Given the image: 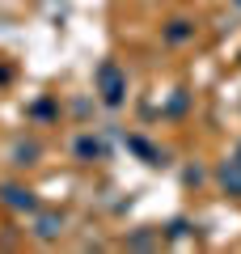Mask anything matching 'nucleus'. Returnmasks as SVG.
I'll return each mask as SVG.
<instances>
[{
	"mask_svg": "<svg viewBox=\"0 0 241 254\" xmlns=\"http://www.w3.org/2000/svg\"><path fill=\"white\" fill-rule=\"evenodd\" d=\"M93 93H98L102 106H110V110H119L127 102V72L119 68L115 60L98 64V72H93Z\"/></svg>",
	"mask_w": 241,
	"mask_h": 254,
	"instance_id": "f257e3e1",
	"label": "nucleus"
},
{
	"mask_svg": "<svg viewBox=\"0 0 241 254\" xmlns=\"http://www.w3.org/2000/svg\"><path fill=\"white\" fill-rule=\"evenodd\" d=\"M72 157H76V161H106L110 144H106L102 131H80V136L72 140Z\"/></svg>",
	"mask_w": 241,
	"mask_h": 254,
	"instance_id": "f03ea898",
	"label": "nucleus"
},
{
	"mask_svg": "<svg viewBox=\"0 0 241 254\" xmlns=\"http://www.w3.org/2000/svg\"><path fill=\"white\" fill-rule=\"evenodd\" d=\"M0 203H9L13 212H26V216L38 212V195L30 187H17V182H4V187H0Z\"/></svg>",
	"mask_w": 241,
	"mask_h": 254,
	"instance_id": "7ed1b4c3",
	"label": "nucleus"
},
{
	"mask_svg": "<svg viewBox=\"0 0 241 254\" xmlns=\"http://www.w3.org/2000/svg\"><path fill=\"white\" fill-rule=\"evenodd\" d=\"M127 148H131L135 157H144V165H152V170H161V165H170V153H161V148H152L144 136H127Z\"/></svg>",
	"mask_w": 241,
	"mask_h": 254,
	"instance_id": "20e7f679",
	"label": "nucleus"
},
{
	"mask_svg": "<svg viewBox=\"0 0 241 254\" xmlns=\"http://www.w3.org/2000/svg\"><path fill=\"white\" fill-rule=\"evenodd\" d=\"M30 233H34L38 242H55V237L63 233V216L60 212H43V216L34 212V229H30Z\"/></svg>",
	"mask_w": 241,
	"mask_h": 254,
	"instance_id": "39448f33",
	"label": "nucleus"
},
{
	"mask_svg": "<svg viewBox=\"0 0 241 254\" xmlns=\"http://www.w3.org/2000/svg\"><path fill=\"white\" fill-rule=\"evenodd\" d=\"M161 38L170 47H182V43H190L195 38V21H186V17H174L170 26H161Z\"/></svg>",
	"mask_w": 241,
	"mask_h": 254,
	"instance_id": "423d86ee",
	"label": "nucleus"
},
{
	"mask_svg": "<svg viewBox=\"0 0 241 254\" xmlns=\"http://www.w3.org/2000/svg\"><path fill=\"white\" fill-rule=\"evenodd\" d=\"M216 178H220V190H224V195L241 199V161H237V157H233V161H224Z\"/></svg>",
	"mask_w": 241,
	"mask_h": 254,
	"instance_id": "0eeeda50",
	"label": "nucleus"
},
{
	"mask_svg": "<svg viewBox=\"0 0 241 254\" xmlns=\"http://www.w3.org/2000/svg\"><path fill=\"white\" fill-rule=\"evenodd\" d=\"M9 157H13V165H21V170H26V165H38L43 144H38V140H17V144L9 148Z\"/></svg>",
	"mask_w": 241,
	"mask_h": 254,
	"instance_id": "6e6552de",
	"label": "nucleus"
},
{
	"mask_svg": "<svg viewBox=\"0 0 241 254\" xmlns=\"http://www.w3.org/2000/svg\"><path fill=\"white\" fill-rule=\"evenodd\" d=\"M30 115H34V119H47V115H55V102H51V98L34 102V106H30Z\"/></svg>",
	"mask_w": 241,
	"mask_h": 254,
	"instance_id": "1a4fd4ad",
	"label": "nucleus"
},
{
	"mask_svg": "<svg viewBox=\"0 0 241 254\" xmlns=\"http://www.w3.org/2000/svg\"><path fill=\"white\" fill-rule=\"evenodd\" d=\"M182 110H186V93H178V98L165 106V115H182Z\"/></svg>",
	"mask_w": 241,
	"mask_h": 254,
	"instance_id": "9d476101",
	"label": "nucleus"
},
{
	"mask_svg": "<svg viewBox=\"0 0 241 254\" xmlns=\"http://www.w3.org/2000/svg\"><path fill=\"white\" fill-rule=\"evenodd\" d=\"M127 246H157V233H135Z\"/></svg>",
	"mask_w": 241,
	"mask_h": 254,
	"instance_id": "9b49d317",
	"label": "nucleus"
},
{
	"mask_svg": "<svg viewBox=\"0 0 241 254\" xmlns=\"http://www.w3.org/2000/svg\"><path fill=\"white\" fill-rule=\"evenodd\" d=\"M182 178H186V187H199V182H203V170H186Z\"/></svg>",
	"mask_w": 241,
	"mask_h": 254,
	"instance_id": "f8f14e48",
	"label": "nucleus"
},
{
	"mask_svg": "<svg viewBox=\"0 0 241 254\" xmlns=\"http://www.w3.org/2000/svg\"><path fill=\"white\" fill-rule=\"evenodd\" d=\"M233 157H237V161H241V144H237V153H233Z\"/></svg>",
	"mask_w": 241,
	"mask_h": 254,
	"instance_id": "ddd939ff",
	"label": "nucleus"
},
{
	"mask_svg": "<svg viewBox=\"0 0 241 254\" xmlns=\"http://www.w3.org/2000/svg\"><path fill=\"white\" fill-rule=\"evenodd\" d=\"M229 4H237V9H241V0H229Z\"/></svg>",
	"mask_w": 241,
	"mask_h": 254,
	"instance_id": "4468645a",
	"label": "nucleus"
}]
</instances>
